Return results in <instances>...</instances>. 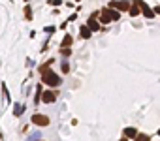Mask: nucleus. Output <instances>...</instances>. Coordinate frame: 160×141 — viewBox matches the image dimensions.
Segmentation results:
<instances>
[{
  "mask_svg": "<svg viewBox=\"0 0 160 141\" xmlns=\"http://www.w3.org/2000/svg\"><path fill=\"white\" fill-rule=\"evenodd\" d=\"M136 141H151V137H149V135H145V134H140L138 137H136Z\"/></svg>",
  "mask_w": 160,
  "mask_h": 141,
  "instance_id": "ddd939ff",
  "label": "nucleus"
},
{
  "mask_svg": "<svg viewBox=\"0 0 160 141\" xmlns=\"http://www.w3.org/2000/svg\"><path fill=\"white\" fill-rule=\"evenodd\" d=\"M51 64H53V58H51V60H47L45 64H41V66H40L41 83L49 85V87H58V85H60V77H58L55 72H51V70H49V66H51Z\"/></svg>",
  "mask_w": 160,
  "mask_h": 141,
  "instance_id": "f257e3e1",
  "label": "nucleus"
},
{
  "mask_svg": "<svg viewBox=\"0 0 160 141\" xmlns=\"http://www.w3.org/2000/svg\"><path fill=\"white\" fill-rule=\"evenodd\" d=\"M72 43H74V38H72V34H66V36L62 38V41H60L62 49H70V47H72Z\"/></svg>",
  "mask_w": 160,
  "mask_h": 141,
  "instance_id": "6e6552de",
  "label": "nucleus"
},
{
  "mask_svg": "<svg viewBox=\"0 0 160 141\" xmlns=\"http://www.w3.org/2000/svg\"><path fill=\"white\" fill-rule=\"evenodd\" d=\"M87 27H89L90 30H104V28H102V25L96 21V17H94V15H90V17H89V21H87Z\"/></svg>",
  "mask_w": 160,
  "mask_h": 141,
  "instance_id": "423d86ee",
  "label": "nucleus"
},
{
  "mask_svg": "<svg viewBox=\"0 0 160 141\" xmlns=\"http://www.w3.org/2000/svg\"><path fill=\"white\" fill-rule=\"evenodd\" d=\"M81 38H90V28H89L87 25L81 27Z\"/></svg>",
  "mask_w": 160,
  "mask_h": 141,
  "instance_id": "9b49d317",
  "label": "nucleus"
},
{
  "mask_svg": "<svg viewBox=\"0 0 160 141\" xmlns=\"http://www.w3.org/2000/svg\"><path fill=\"white\" fill-rule=\"evenodd\" d=\"M107 8H111V10H115V11H124V10H128L130 11V4L128 2H109V6Z\"/></svg>",
  "mask_w": 160,
  "mask_h": 141,
  "instance_id": "7ed1b4c3",
  "label": "nucleus"
},
{
  "mask_svg": "<svg viewBox=\"0 0 160 141\" xmlns=\"http://www.w3.org/2000/svg\"><path fill=\"white\" fill-rule=\"evenodd\" d=\"M130 15H138V4L130 8Z\"/></svg>",
  "mask_w": 160,
  "mask_h": 141,
  "instance_id": "2eb2a0df",
  "label": "nucleus"
},
{
  "mask_svg": "<svg viewBox=\"0 0 160 141\" xmlns=\"http://www.w3.org/2000/svg\"><path fill=\"white\" fill-rule=\"evenodd\" d=\"M25 15H27V19H28V21L32 19V11H30V6H27V8H25Z\"/></svg>",
  "mask_w": 160,
  "mask_h": 141,
  "instance_id": "4468645a",
  "label": "nucleus"
},
{
  "mask_svg": "<svg viewBox=\"0 0 160 141\" xmlns=\"http://www.w3.org/2000/svg\"><path fill=\"white\" fill-rule=\"evenodd\" d=\"M70 53H72V49H62V51H60V55H64V57H68Z\"/></svg>",
  "mask_w": 160,
  "mask_h": 141,
  "instance_id": "dca6fc26",
  "label": "nucleus"
},
{
  "mask_svg": "<svg viewBox=\"0 0 160 141\" xmlns=\"http://www.w3.org/2000/svg\"><path fill=\"white\" fill-rule=\"evenodd\" d=\"M158 135H160V130H158Z\"/></svg>",
  "mask_w": 160,
  "mask_h": 141,
  "instance_id": "a211bd4d",
  "label": "nucleus"
},
{
  "mask_svg": "<svg viewBox=\"0 0 160 141\" xmlns=\"http://www.w3.org/2000/svg\"><path fill=\"white\" fill-rule=\"evenodd\" d=\"M41 100H43L45 104H53V102L57 100V90H45L43 96H41Z\"/></svg>",
  "mask_w": 160,
  "mask_h": 141,
  "instance_id": "39448f33",
  "label": "nucleus"
},
{
  "mask_svg": "<svg viewBox=\"0 0 160 141\" xmlns=\"http://www.w3.org/2000/svg\"><path fill=\"white\" fill-rule=\"evenodd\" d=\"M119 17H121L119 11L111 10V8H104L102 10V15H100V21H102V25H106V23H109V21H117Z\"/></svg>",
  "mask_w": 160,
  "mask_h": 141,
  "instance_id": "f03ea898",
  "label": "nucleus"
},
{
  "mask_svg": "<svg viewBox=\"0 0 160 141\" xmlns=\"http://www.w3.org/2000/svg\"><path fill=\"white\" fill-rule=\"evenodd\" d=\"M138 135H140V134H138V130H136V128H126V130H124V137H126V139H132V137L136 139Z\"/></svg>",
  "mask_w": 160,
  "mask_h": 141,
  "instance_id": "1a4fd4ad",
  "label": "nucleus"
},
{
  "mask_svg": "<svg viewBox=\"0 0 160 141\" xmlns=\"http://www.w3.org/2000/svg\"><path fill=\"white\" fill-rule=\"evenodd\" d=\"M136 4L141 8V11H143V15H145V17H149V19H153V17H154V11H153L147 4H143V2H136Z\"/></svg>",
  "mask_w": 160,
  "mask_h": 141,
  "instance_id": "0eeeda50",
  "label": "nucleus"
},
{
  "mask_svg": "<svg viewBox=\"0 0 160 141\" xmlns=\"http://www.w3.org/2000/svg\"><path fill=\"white\" fill-rule=\"evenodd\" d=\"M32 122H34V124H38V126H47V124H49V119H47L45 115L36 113V115H32Z\"/></svg>",
  "mask_w": 160,
  "mask_h": 141,
  "instance_id": "20e7f679",
  "label": "nucleus"
},
{
  "mask_svg": "<svg viewBox=\"0 0 160 141\" xmlns=\"http://www.w3.org/2000/svg\"><path fill=\"white\" fill-rule=\"evenodd\" d=\"M23 111H25V105L15 104V107H13V115H15V117H21V115H23Z\"/></svg>",
  "mask_w": 160,
  "mask_h": 141,
  "instance_id": "9d476101",
  "label": "nucleus"
},
{
  "mask_svg": "<svg viewBox=\"0 0 160 141\" xmlns=\"http://www.w3.org/2000/svg\"><path fill=\"white\" fill-rule=\"evenodd\" d=\"M60 70H62V74H68V72H70V64L64 60V62H62V66H60Z\"/></svg>",
  "mask_w": 160,
  "mask_h": 141,
  "instance_id": "f8f14e48",
  "label": "nucleus"
},
{
  "mask_svg": "<svg viewBox=\"0 0 160 141\" xmlns=\"http://www.w3.org/2000/svg\"><path fill=\"white\" fill-rule=\"evenodd\" d=\"M154 13H160V6H156V8H154Z\"/></svg>",
  "mask_w": 160,
  "mask_h": 141,
  "instance_id": "f3484780",
  "label": "nucleus"
}]
</instances>
